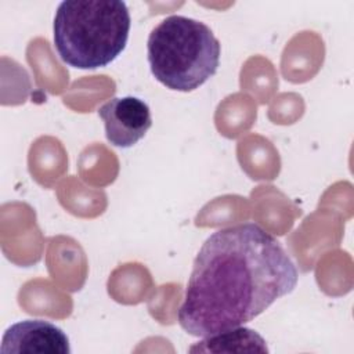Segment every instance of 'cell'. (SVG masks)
Instances as JSON below:
<instances>
[{
	"instance_id": "cell-4",
	"label": "cell",
	"mask_w": 354,
	"mask_h": 354,
	"mask_svg": "<svg viewBox=\"0 0 354 354\" xmlns=\"http://www.w3.org/2000/svg\"><path fill=\"white\" fill-rule=\"evenodd\" d=\"M108 141L119 148L137 144L152 126L149 106L138 97H115L98 109Z\"/></svg>"
},
{
	"instance_id": "cell-2",
	"label": "cell",
	"mask_w": 354,
	"mask_h": 354,
	"mask_svg": "<svg viewBox=\"0 0 354 354\" xmlns=\"http://www.w3.org/2000/svg\"><path fill=\"white\" fill-rule=\"evenodd\" d=\"M130 25V12L122 0H65L54 17V46L69 66L102 68L126 48Z\"/></svg>"
},
{
	"instance_id": "cell-5",
	"label": "cell",
	"mask_w": 354,
	"mask_h": 354,
	"mask_svg": "<svg viewBox=\"0 0 354 354\" xmlns=\"http://www.w3.org/2000/svg\"><path fill=\"white\" fill-rule=\"evenodd\" d=\"M0 351L29 354H71L66 333L51 322L25 319L12 324L3 335Z\"/></svg>"
},
{
	"instance_id": "cell-1",
	"label": "cell",
	"mask_w": 354,
	"mask_h": 354,
	"mask_svg": "<svg viewBox=\"0 0 354 354\" xmlns=\"http://www.w3.org/2000/svg\"><path fill=\"white\" fill-rule=\"evenodd\" d=\"M297 281L286 250L260 225L221 228L194 260L178 324L198 337L241 326L290 293Z\"/></svg>"
},
{
	"instance_id": "cell-3",
	"label": "cell",
	"mask_w": 354,
	"mask_h": 354,
	"mask_svg": "<svg viewBox=\"0 0 354 354\" xmlns=\"http://www.w3.org/2000/svg\"><path fill=\"white\" fill-rule=\"evenodd\" d=\"M147 51L155 79L170 90L187 93L217 72L221 46L203 22L171 15L152 29Z\"/></svg>"
},
{
	"instance_id": "cell-6",
	"label": "cell",
	"mask_w": 354,
	"mask_h": 354,
	"mask_svg": "<svg viewBox=\"0 0 354 354\" xmlns=\"http://www.w3.org/2000/svg\"><path fill=\"white\" fill-rule=\"evenodd\" d=\"M189 353H268V348L256 330L236 326L205 336L189 347Z\"/></svg>"
}]
</instances>
